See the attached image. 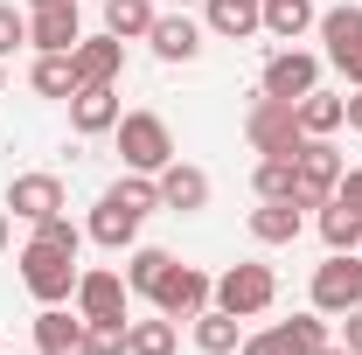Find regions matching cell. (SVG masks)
<instances>
[{"label":"cell","instance_id":"cell-3","mask_svg":"<svg viewBox=\"0 0 362 355\" xmlns=\"http://www.w3.org/2000/svg\"><path fill=\"white\" fill-rule=\"evenodd\" d=\"M244 139H251L258 153H286V161H293L307 133H300V112H293L286 98H265V91H258V105L244 112Z\"/></svg>","mask_w":362,"mask_h":355},{"label":"cell","instance_id":"cell-33","mask_svg":"<svg viewBox=\"0 0 362 355\" xmlns=\"http://www.w3.org/2000/svg\"><path fill=\"white\" fill-rule=\"evenodd\" d=\"M90 355H126V320H112V327H90Z\"/></svg>","mask_w":362,"mask_h":355},{"label":"cell","instance_id":"cell-38","mask_svg":"<svg viewBox=\"0 0 362 355\" xmlns=\"http://www.w3.org/2000/svg\"><path fill=\"white\" fill-rule=\"evenodd\" d=\"M7 223H14V216H7V209H0V251H7Z\"/></svg>","mask_w":362,"mask_h":355},{"label":"cell","instance_id":"cell-29","mask_svg":"<svg viewBox=\"0 0 362 355\" xmlns=\"http://www.w3.org/2000/svg\"><path fill=\"white\" fill-rule=\"evenodd\" d=\"M251 181H258V202H300V175H293L286 153H265Z\"/></svg>","mask_w":362,"mask_h":355},{"label":"cell","instance_id":"cell-22","mask_svg":"<svg viewBox=\"0 0 362 355\" xmlns=\"http://www.w3.org/2000/svg\"><path fill=\"white\" fill-rule=\"evenodd\" d=\"M272 342H279L286 355H314V349H327L334 334H327V313H293V320L272 327Z\"/></svg>","mask_w":362,"mask_h":355},{"label":"cell","instance_id":"cell-5","mask_svg":"<svg viewBox=\"0 0 362 355\" xmlns=\"http://www.w3.org/2000/svg\"><path fill=\"white\" fill-rule=\"evenodd\" d=\"M362 307V251H327V265H314V313H341Z\"/></svg>","mask_w":362,"mask_h":355},{"label":"cell","instance_id":"cell-18","mask_svg":"<svg viewBox=\"0 0 362 355\" xmlns=\"http://www.w3.org/2000/svg\"><path fill=\"white\" fill-rule=\"evenodd\" d=\"M202 28H209L216 42H251V35H265V28H258V0H202Z\"/></svg>","mask_w":362,"mask_h":355},{"label":"cell","instance_id":"cell-35","mask_svg":"<svg viewBox=\"0 0 362 355\" xmlns=\"http://www.w3.org/2000/svg\"><path fill=\"white\" fill-rule=\"evenodd\" d=\"M341 349H349V355H362V307H349V313H341Z\"/></svg>","mask_w":362,"mask_h":355},{"label":"cell","instance_id":"cell-32","mask_svg":"<svg viewBox=\"0 0 362 355\" xmlns=\"http://www.w3.org/2000/svg\"><path fill=\"white\" fill-rule=\"evenodd\" d=\"M21 42H28V14H21L14 0H0V63H7Z\"/></svg>","mask_w":362,"mask_h":355},{"label":"cell","instance_id":"cell-39","mask_svg":"<svg viewBox=\"0 0 362 355\" xmlns=\"http://www.w3.org/2000/svg\"><path fill=\"white\" fill-rule=\"evenodd\" d=\"M314 355H349V349H341V342H327V349H314Z\"/></svg>","mask_w":362,"mask_h":355},{"label":"cell","instance_id":"cell-36","mask_svg":"<svg viewBox=\"0 0 362 355\" xmlns=\"http://www.w3.org/2000/svg\"><path fill=\"white\" fill-rule=\"evenodd\" d=\"M237 355H286V349L272 342V327H265V334H244V342H237Z\"/></svg>","mask_w":362,"mask_h":355},{"label":"cell","instance_id":"cell-7","mask_svg":"<svg viewBox=\"0 0 362 355\" xmlns=\"http://www.w3.org/2000/svg\"><path fill=\"white\" fill-rule=\"evenodd\" d=\"M77 42H84L77 0H49V7H28V49H35V56H70Z\"/></svg>","mask_w":362,"mask_h":355},{"label":"cell","instance_id":"cell-11","mask_svg":"<svg viewBox=\"0 0 362 355\" xmlns=\"http://www.w3.org/2000/svg\"><path fill=\"white\" fill-rule=\"evenodd\" d=\"M77 313H84L90 327L126 320V279L119 272H77Z\"/></svg>","mask_w":362,"mask_h":355},{"label":"cell","instance_id":"cell-40","mask_svg":"<svg viewBox=\"0 0 362 355\" xmlns=\"http://www.w3.org/2000/svg\"><path fill=\"white\" fill-rule=\"evenodd\" d=\"M175 7H202V0H175Z\"/></svg>","mask_w":362,"mask_h":355},{"label":"cell","instance_id":"cell-27","mask_svg":"<svg viewBox=\"0 0 362 355\" xmlns=\"http://www.w3.org/2000/svg\"><path fill=\"white\" fill-rule=\"evenodd\" d=\"M146 28H153V0H105V35L146 42Z\"/></svg>","mask_w":362,"mask_h":355},{"label":"cell","instance_id":"cell-42","mask_svg":"<svg viewBox=\"0 0 362 355\" xmlns=\"http://www.w3.org/2000/svg\"><path fill=\"white\" fill-rule=\"evenodd\" d=\"M28 7H49V0H28Z\"/></svg>","mask_w":362,"mask_h":355},{"label":"cell","instance_id":"cell-28","mask_svg":"<svg viewBox=\"0 0 362 355\" xmlns=\"http://www.w3.org/2000/svg\"><path fill=\"white\" fill-rule=\"evenodd\" d=\"M320 237H327V251H362V216L349 209V202H320Z\"/></svg>","mask_w":362,"mask_h":355},{"label":"cell","instance_id":"cell-1","mask_svg":"<svg viewBox=\"0 0 362 355\" xmlns=\"http://www.w3.org/2000/svg\"><path fill=\"white\" fill-rule=\"evenodd\" d=\"M14 265H21V286H28L42 307L77 300V251H56V244H42V237H28Z\"/></svg>","mask_w":362,"mask_h":355},{"label":"cell","instance_id":"cell-21","mask_svg":"<svg viewBox=\"0 0 362 355\" xmlns=\"http://www.w3.org/2000/svg\"><path fill=\"white\" fill-rule=\"evenodd\" d=\"M237 342H244V320H237V313H223L216 300L195 313V349H202V355H230Z\"/></svg>","mask_w":362,"mask_h":355},{"label":"cell","instance_id":"cell-26","mask_svg":"<svg viewBox=\"0 0 362 355\" xmlns=\"http://www.w3.org/2000/svg\"><path fill=\"white\" fill-rule=\"evenodd\" d=\"M314 28H320V42H327V63H334V56L362 49V7H327Z\"/></svg>","mask_w":362,"mask_h":355},{"label":"cell","instance_id":"cell-19","mask_svg":"<svg viewBox=\"0 0 362 355\" xmlns=\"http://www.w3.org/2000/svg\"><path fill=\"white\" fill-rule=\"evenodd\" d=\"M293 112H300V133L307 139H334L341 126H349V98H334V91H320V84L307 91Z\"/></svg>","mask_w":362,"mask_h":355},{"label":"cell","instance_id":"cell-31","mask_svg":"<svg viewBox=\"0 0 362 355\" xmlns=\"http://www.w3.org/2000/svg\"><path fill=\"white\" fill-rule=\"evenodd\" d=\"M35 237H42V244H56V251H84V230H77V223L63 216V209L35 223Z\"/></svg>","mask_w":362,"mask_h":355},{"label":"cell","instance_id":"cell-23","mask_svg":"<svg viewBox=\"0 0 362 355\" xmlns=\"http://www.w3.org/2000/svg\"><path fill=\"white\" fill-rule=\"evenodd\" d=\"M251 237L258 244H300V202H258L251 209Z\"/></svg>","mask_w":362,"mask_h":355},{"label":"cell","instance_id":"cell-10","mask_svg":"<svg viewBox=\"0 0 362 355\" xmlns=\"http://www.w3.org/2000/svg\"><path fill=\"white\" fill-rule=\"evenodd\" d=\"M153 188H160V209H175V216H195V209H209V175L195 168V161H168L160 175H153Z\"/></svg>","mask_w":362,"mask_h":355},{"label":"cell","instance_id":"cell-24","mask_svg":"<svg viewBox=\"0 0 362 355\" xmlns=\"http://www.w3.org/2000/svg\"><path fill=\"white\" fill-rule=\"evenodd\" d=\"M168 272H175V258H168L160 244H133V251H126V286L146 293V300L160 293V279H168Z\"/></svg>","mask_w":362,"mask_h":355},{"label":"cell","instance_id":"cell-12","mask_svg":"<svg viewBox=\"0 0 362 355\" xmlns=\"http://www.w3.org/2000/svg\"><path fill=\"white\" fill-rule=\"evenodd\" d=\"M146 42H153V56H160V63H195V56H202V21H188V7L153 14Z\"/></svg>","mask_w":362,"mask_h":355},{"label":"cell","instance_id":"cell-30","mask_svg":"<svg viewBox=\"0 0 362 355\" xmlns=\"http://www.w3.org/2000/svg\"><path fill=\"white\" fill-rule=\"evenodd\" d=\"M28 84H35V98H63V105H70V91H77V63H70V56H35Z\"/></svg>","mask_w":362,"mask_h":355},{"label":"cell","instance_id":"cell-14","mask_svg":"<svg viewBox=\"0 0 362 355\" xmlns=\"http://www.w3.org/2000/svg\"><path fill=\"white\" fill-rule=\"evenodd\" d=\"M119 112H126V105H119V84H77V91H70V126H77L84 139L112 133Z\"/></svg>","mask_w":362,"mask_h":355},{"label":"cell","instance_id":"cell-8","mask_svg":"<svg viewBox=\"0 0 362 355\" xmlns=\"http://www.w3.org/2000/svg\"><path fill=\"white\" fill-rule=\"evenodd\" d=\"M209 300H216V279L195 272V265H175L168 279H160V293H153V307L168 313V320H195Z\"/></svg>","mask_w":362,"mask_h":355},{"label":"cell","instance_id":"cell-37","mask_svg":"<svg viewBox=\"0 0 362 355\" xmlns=\"http://www.w3.org/2000/svg\"><path fill=\"white\" fill-rule=\"evenodd\" d=\"M349 126L362 133V91H349Z\"/></svg>","mask_w":362,"mask_h":355},{"label":"cell","instance_id":"cell-20","mask_svg":"<svg viewBox=\"0 0 362 355\" xmlns=\"http://www.w3.org/2000/svg\"><path fill=\"white\" fill-rule=\"evenodd\" d=\"M314 21H320L314 0H258V28H265L272 42H300Z\"/></svg>","mask_w":362,"mask_h":355},{"label":"cell","instance_id":"cell-6","mask_svg":"<svg viewBox=\"0 0 362 355\" xmlns=\"http://www.w3.org/2000/svg\"><path fill=\"white\" fill-rule=\"evenodd\" d=\"M272 300H279V279H272V265H230L223 279H216V307L237 313V320L265 313Z\"/></svg>","mask_w":362,"mask_h":355},{"label":"cell","instance_id":"cell-2","mask_svg":"<svg viewBox=\"0 0 362 355\" xmlns=\"http://www.w3.org/2000/svg\"><path fill=\"white\" fill-rule=\"evenodd\" d=\"M112 139H119V161H126L133 175H160V168L175 161V133H168L160 112H119Z\"/></svg>","mask_w":362,"mask_h":355},{"label":"cell","instance_id":"cell-15","mask_svg":"<svg viewBox=\"0 0 362 355\" xmlns=\"http://www.w3.org/2000/svg\"><path fill=\"white\" fill-rule=\"evenodd\" d=\"M35 349L42 355H90V320L63 313V307H42L35 313Z\"/></svg>","mask_w":362,"mask_h":355},{"label":"cell","instance_id":"cell-17","mask_svg":"<svg viewBox=\"0 0 362 355\" xmlns=\"http://www.w3.org/2000/svg\"><path fill=\"white\" fill-rule=\"evenodd\" d=\"M70 63H77V84H119L126 42H119V35H84V42L70 49Z\"/></svg>","mask_w":362,"mask_h":355},{"label":"cell","instance_id":"cell-9","mask_svg":"<svg viewBox=\"0 0 362 355\" xmlns=\"http://www.w3.org/2000/svg\"><path fill=\"white\" fill-rule=\"evenodd\" d=\"M314 84H320V56H307V49H279L265 63V77H258V91L265 98H286V105H300Z\"/></svg>","mask_w":362,"mask_h":355},{"label":"cell","instance_id":"cell-34","mask_svg":"<svg viewBox=\"0 0 362 355\" xmlns=\"http://www.w3.org/2000/svg\"><path fill=\"white\" fill-rule=\"evenodd\" d=\"M334 202H349V209L362 216V168H349V175L334 181Z\"/></svg>","mask_w":362,"mask_h":355},{"label":"cell","instance_id":"cell-41","mask_svg":"<svg viewBox=\"0 0 362 355\" xmlns=\"http://www.w3.org/2000/svg\"><path fill=\"white\" fill-rule=\"evenodd\" d=\"M0 84H7V63H0Z\"/></svg>","mask_w":362,"mask_h":355},{"label":"cell","instance_id":"cell-13","mask_svg":"<svg viewBox=\"0 0 362 355\" xmlns=\"http://www.w3.org/2000/svg\"><path fill=\"white\" fill-rule=\"evenodd\" d=\"M0 209H7V216H21V223H42V216L63 209V181H56V175H14Z\"/></svg>","mask_w":362,"mask_h":355},{"label":"cell","instance_id":"cell-25","mask_svg":"<svg viewBox=\"0 0 362 355\" xmlns=\"http://www.w3.org/2000/svg\"><path fill=\"white\" fill-rule=\"evenodd\" d=\"M175 342H181V327L160 307H153V320H126V355H175Z\"/></svg>","mask_w":362,"mask_h":355},{"label":"cell","instance_id":"cell-4","mask_svg":"<svg viewBox=\"0 0 362 355\" xmlns=\"http://www.w3.org/2000/svg\"><path fill=\"white\" fill-rule=\"evenodd\" d=\"M293 175H300V209H320V202L334 195V181L349 175V161H341V146H334V139H300Z\"/></svg>","mask_w":362,"mask_h":355},{"label":"cell","instance_id":"cell-16","mask_svg":"<svg viewBox=\"0 0 362 355\" xmlns=\"http://www.w3.org/2000/svg\"><path fill=\"white\" fill-rule=\"evenodd\" d=\"M139 209H126V202H112V195H98V209H90V223H84V237L90 244H105V251H133L139 244Z\"/></svg>","mask_w":362,"mask_h":355}]
</instances>
